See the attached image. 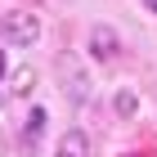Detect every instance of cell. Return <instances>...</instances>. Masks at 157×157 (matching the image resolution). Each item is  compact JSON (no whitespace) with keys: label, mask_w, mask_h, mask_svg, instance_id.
Returning <instances> with one entry per match:
<instances>
[{"label":"cell","mask_w":157,"mask_h":157,"mask_svg":"<svg viewBox=\"0 0 157 157\" xmlns=\"http://www.w3.org/2000/svg\"><path fill=\"white\" fill-rule=\"evenodd\" d=\"M144 5H148V9H153V13H157V0H144Z\"/></svg>","instance_id":"8"},{"label":"cell","mask_w":157,"mask_h":157,"mask_svg":"<svg viewBox=\"0 0 157 157\" xmlns=\"http://www.w3.org/2000/svg\"><path fill=\"white\" fill-rule=\"evenodd\" d=\"M0 36L9 40V45H18V49H32L40 40V18L32 9H9L0 18Z\"/></svg>","instance_id":"2"},{"label":"cell","mask_w":157,"mask_h":157,"mask_svg":"<svg viewBox=\"0 0 157 157\" xmlns=\"http://www.w3.org/2000/svg\"><path fill=\"white\" fill-rule=\"evenodd\" d=\"M32 85H36V72H32V67H18V72H13V94H27Z\"/></svg>","instance_id":"7"},{"label":"cell","mask_w":157,"mask_h":157,"mask_svg":"<svg viewBox=\"0 0 157 157\" xmlns=\"http://www.w3.org/2000/svg\"><path fill=\"white\" fill-rule=\"evenodd\" d=\"M54 157H90V135H85L81 126L63 130V135H59V148H54Z\"/></svg>","instance_id":"4"},{"label":"cell","mask_w":157,"mask_h":157,"mask_svg":"<svg viewBox=\"0 0 157 157\" xmlns=\"http://www.w3.org/2000/svg\"><path fill=\"white\" fill-rule=\"evenodd\" d=\"M0 76H5V54H0Z\"/></svg>","instance_id":"9"},{"label":"cell","mask_w":157,"mask_h":157,"mask_svg":"<svg viewBox=\"0 0 157 157\" xmlns=\"http://www.w3.org/2000/svg\"><path fill=\"white\" fill-rule=\"evenodd\" d=\"M90 54H94L99 63H117V59H121V36L112 32L108 23L90 27Z\"/></svg>","instance_id":"3"},{"label":"cell","mask_w":157,"mask_h":157,"mask_svg":"<svg viewBox=\"0 0 157 157\" xmlns=\"http://www.w3.org/2000/svg\"><path fill=\"white\" fill-rule=\"evenodd\" d=\"M54 72H59V85H63V94H67V103H85V99L94 94V81L81 67V54L63 49L59 59H54Z\"/></svg>","instance_id":"1"},{"label":"cell","mask_w":157,"mask_h":157,"mask_svg":"<svg viewBox=\"0 0 157 157\" xmlns=\"http://www.w3.org/2000/svg\"><path fill=\"white\" fill-rule=\"evenodd\" d=\"M112 112L117 117H135V90H117L112 94Z\"/></svg>","instance_id":"6"},{"label":"cell","mask_w":157,"mask_h":157,"mask_svg":"<svg viewBox=\"0 0 157 157\" xmlns=\"http://www.w3.org/2000/svg\"><path fill=\"white\" fill-rule=\"evenodd\" d=\"M40 130H45V108H32V112H27V126H23V144H27V148H36Z\"/></svg>","instance_id":"5"}]
</instances>
